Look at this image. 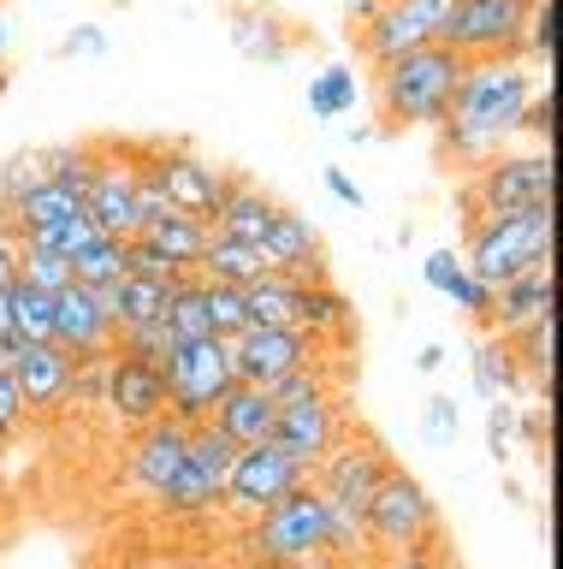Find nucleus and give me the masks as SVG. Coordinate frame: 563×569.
<instances>
[{
    "instance_id": "f257e3e1",
    "label": "nucleus",
    "mask_w": 563,
    "mask_h": 569,
    "mask_svg": "<svg viewBox=\"0 0 563 569\" xmlns=\"http://www.w3.org/2000/svg\"><path fill=\"white\" fill-rule=\"evenodd\" d=\"M534 66L527 60H481L463 66L456 96L439 119V160L451 167H486L499 154V142L522 137L527 96H534Z\"/></svg>"
},
{
    "instance_id": "f03ea898",
    "label": "nucleus",
    "mask_w": 563,
    "mask_h": 569,
    "mask_svg": "<svg viewBox=\"0 0 563 569\" xmlns=\"http://www.w3.org/2000/svg\"><path fill=\"white\" fill-rule=\"evenodd\" d=\"M456 78H463V60L451 48H421V53H403V60L380 66L374 71L380 119L392 131H403V124H439L456 96Z\"/></svg>"
},
{
    "instance_id": "7ed1b4c3",
    "label": "nucleus",
    "mask_w": 563,
    "mask_h": 569,
    "mask_svg": "<svg viewBox=\"0 0 563 569\" xmlns=\"http://www.w3.org/2000/svg\"><path fill=\"white\" fill-rule=\"evenodd\" d=\"M250 569H332L326 563V505L314 487H296L250 522Z\"/></svg>"
},
{
    "instance_id": "20e7f679",
    "label": "nucleus",
    "mask_w": 563,
    "mask_h": 569,
    "mask_svg": "<svg viewBox=\"0 0 563 569\" xmlns=\"http://www.w3.org/2000/svg\"><path fill=\"white\" fill-rule=\"evenodd\" d=\"M552 267V208L504 213V220H469V273L499 291V284Z\"/></svg>"
},
{
    "instance_id": "39448f33",
    "label": "nucleus",
    "mask_w": 563,
    "mask_h": 569,
    "mask_svg": "<svg viewBox=\"0 0 563 569\" xmlns=\"http://www.w3.org/2000/svg\"><path fill=\"white\" fill-rule=\"evenodd\" d=\"M552 149L527 154H492L486 167H474L463 190V220H504V213H534L552 208Z\"/></svg>"
},
{
    "instance_id": "423d86ee",
    "label": "nucleus",
    "mask_w": 563,
    "mask_h": 569,
    "mask_svg": "<svg viewBox=\"0 0 563 569\" xmlns=\"http://www.w3.org/2000/svg\"><path fill=\"white\" fill-rule=\"evenodd\" d=\"M167 416L184 427L214 421V409L238 391L232 345L225 338H197V345H172L167 356Z\"/></svg>"
},
{
    "instance_id": "0eeeda50",
    "label": "nucleus",
    "mask_w": 563,
    "mask_h": 569,
    "mask_svg": "<svg viewBox=\"0 0 563 569\" xmlns=\"http://www.w3.org/2000/svg\"><path fill=\"white\" fill-rule=\"evenodd\" d=\"M445 540V522H439L433 492L421 487L410 469H385V480L368 498V546L374 551H433Z\"/></svg>"
},
{
    "instance_id": "6e6552de",
    "label": "nucleus",
    "mask_w": 563,
    "mask_h": 569,
    "mask_svg": "<svg viewBox=\"0 0 563 569\" xmlns=\"http://www.w3.org/2000/svg\"><path fill=\"white\" fill-rule=\"evenodd\" d=\"M527 12L534 0H456L445 42L463 66L481 60H522V36H527Z\"/></svg>"
},
{
    "instance_id": "1a4fd4ad",
    "label": "nucleus",
    "mask_w": 563,
    "mask_h": 569,
    "mask_svg": "<svg viewBox=\"0 0 563 569\" xmlns=\"http://www.w3.org/2000/svg\"><path fill=\"white\" fill-rule=\"evenodd\" d=\"M456 0H385V7L356 30V42L368 53V66H392L403 53H421V48H439L445 42V24H451Z\"/></svg>"
},
{
    "instance_id": "9d476101",
    "label": "nucleus",
    "mask_w": 563,
    "mask_h": 569,
    "mask_svg": "<svg viewBox=\"0 0 563 569\" xmlns=\"http://www.w3.org/2000/svg\"><path fill=\"white\" fill-rule=\"evenodd\" d=\"M143 167L154 172V184H161L167 208L179 213H197V220L214 226V213L225 208V196L243 172L232 167H214V160H202L197 149H143Z\"/></svg>"
},
{
    "instance_id": "9b49d317",
    "label": "nucleus",
    "mask_w": 563,
    "mask_h": 569,
    "mask_svg": "<svg viewBox=\"0 0 563 569\" xmlns=\"http://www.w3.org/2000/svg\"><path fill=\"white\" fill-rule=\"evenodd\" d=\"M385 469H392V451L374 439V433H350V439H339L326 451V462L309 475V487L326 498V505H344V510H362L368 516V498H374V487L385 480Z\"/></svg>"
},
{
    "instance_id": "f8f14e48",
    "label": "nucleus",
    "mask_w": 563,
    "mask_h": 569,
    "mask_svg": "<svg viewBox=\"0 0 563 569\" xmlns=\"http://www.w3.org/2000/svg\"><path fill=\"white\" fill-rule=\"evenodd\" d=\"M232 439L220 433V427H190V445H184V469L172 480V492L161 498V510L172 516H202L214 510L225 498V480H232Z\"/></svg>"
},
{
    "instance_id": "ddd939ff",
    "label": "nucleus",
    "mask_w": 563,
    "mask_h": 569,
    "mask_svg": "<svg viewBox=\"0 0 563 569\" xmlns=\"http://www.w3.org/2000/svg\"><path fill=\"white\" fill-rule=\"evenodd\" d=\"M296 487H309V469L303 462H291L279 445H255V451H238L232 457V480H225V498L220 505L232 516H255L273 510L279 498H291Z\"/></svg>"
},
{
    "instance_id": "4468645a",
    "label": "nucleus",
    "mask_w": 563,
    "mask_h": 569,
    "mask_svg": "<svg viewBox=\"0 0 563 569\" xmlns=\"http://www.w3.org/2000/svg\"><path fill=\"white\" fill-rule=\"evenodd\" d=\"M137 184H143V160H137V154H119V149L101 154L95 184L83 190V213L95 220L101 238L131 243L137 231H143V213H137Z\"/></svg>"
},
{
    "instance_id": "2eb2a0df",
    "label": "nucleus",
    "mask_w": 563,
    "mask_h": 569,
    "mask_svg": "<svg viewBox=\"0 0 563 569\" xmlns=\"http://www.w3.org/2000/svg\"><path fill=\"white\" fill-rule=\"evenodd\" d=\"M356 427H350V403L332 391V398H314V403H296V409H279V427H273V445L285 451L291 462H303L314 475L326 462V451L339 439H350Z\"/></svg>"
},
{
    "instance_id": "dca6fc26",
    "label": "nucleus",
    "mask_w": 563,
    "mask_h": 569,
    "mask_svg": "<svg viewBox=\"0 0 563 569\" xmlns=\"http://www.w3.org/2000/svg\"><path fill=\"white\" fill-rule=\"evenodd\" d=\"M261 261H268L273 279H291V284H321L326 279V243H321V226L309 213H296L279 202L268 238H261Z\"/></svg>"
},
{
    "instance_id": "f3484780",
    "label": "nucleus",
    "mask_w": 563,
    "mask_h": 569,
    "mask_svg": "<svg viewBox=\"0 0 563 569\" xmlns=\"http://www.w3.org/2000/svg\"><path fill=\"white\" fill-rule=\"evenodd\" d=\"M184 445H190V427L172 421V416H154L149 427H137L131 457H125L131 487L161 505V498L172 492V480H179V469H184Z\"/></svg>"
},
{
    "instance_id": "a211bd4d",
    "label": "nucleus",
    "mask_w": 563,
    "mask_h": 569,
    "mask_svg": "<svg viewBox=\"0 0 563 569\" xmlns=\"http://www.w3.org/2000/svg\"><path fill=\"white\" fill-rule=\"evenodd\" d=\"M54 345L72 356V362H95V356L119 350V327L95 302L90 284H66V291L54 297Z\"/></svg>"
},
{
    "instance_id": "6ab92c4d",
    "label": "nucleus",
    "mask_w": 563,
    "mask_h": 569,
    "mask_svg": "<svg viewBox=\"0 0 563 569\" xmlns=\"http://www.w3.org/2000/svg\"><path fill=\"white\" fill-rule=\"evenodd\" d=\"M314 356H326L321 345H314L309 332H243L232 338V368H238V386H261L268 391L273 380H285L291 368L314 362Z\"/></svg>"
},
{
    "instance_id": "aec40b11",
    "label": "nucleus",
    "mask_w": 563,
    "mask_h": 569,
    "mask_svg": "<svg viewBox=\"0 0 563 569\" xmlns=\"http://www.w3.org/2000/svg\"><path fill=\"white\" fill-rule=\"evenodd\" d=\"M101 403L113 409V421L149 427L154 416H167V373L154 368V362H137V356L113 350L108 356V386H101Z\"/></svg>"
},
{
    "instance_id": "412c9836",
    "label": "nucleus",
    "mask_w": 563,
    "mask_h": 569,
    "mask_svg": "<svg viewBox=\"0 0 563 569\" xmlns=\"http://www.w3.org/2000/svg\"><path fill=\"white\" fill-rule=\"evenodd\" d=\"M72 373H78V362L60 345H24L19 362H12V380H19L24 409H42V416L60 409V403H72Z\"/></svg>"
},
{
    "instance_id": "4be33fe9",
    "label": "nucleus",
    "mask_w": 563,
    "mask_h": 569,
    "mask_svg": "<svg viewBox=\"0 0 563 569\" xmlns=\"http://www.w3.org/2000/svg\"><path fill=\"white\" fill-rule=\"evenodd\" d=\"M296 332H309L314 345H350L356 338V302H350L332 279L321 284H296Z\"/></svg>"
},
{
    "instance_id": "5701e85b",
    "label": "nucleus",
    "mask_w": 563,
    "mask_h": 569,
    "mask_svg": "<svg viewBox=\"0 0 563 569\" xmlns=\"http://www.w3.org/2000/svg\"><path fill=\"white\" fill-rule=\"evenodd\" d=\"M225 439H232V451H255V445H273V427H279V409L261 386H238L232 398L214 409V421Z\"/></svg>"
},
{
    "instance_id": "b1692460",
    "label": "nucleus",
    "mask_w": 563,
    "mask_h": 569,
    "mask_svg": "<svg viewBox=\"0 0 563 569\" xmlns=\"http://www.w3.org/2000/svg\"><path fill=\"white\" fill-rule=\"evenodd\" d=\"M552 297H557L552 267H534V273H522V279H510L492 291V320H499L504 332H522V327H534V320L552 315Z\"/></svg>"
},
{
    "instance_id": "393cba45",
    "label": "nucleus",
    "mask_w": 563,
    "mask_h": 569,
    "mask_svg": "<svg viewBox=\"0 0 563 569\" xmlns=\"http://www.w3.org/2000/svg\"><path fill=\"white\" fill-rule=\"evenodd\" d=\"M208 238H214V226L197 220V213H179V208H167L154 226L137 231V243H149L154 256H167L172 267H184V273H197V261H202Z\"/></svg>"
},
{
    "instance_id": "a878e982",
    "label": "nucleus",
    "mask_w": 563,
    "mask_h": 569,
    "mask_svg": "<svg viewBox=\"0 0 563 569\" xmlns=\"http://www.w3.org/2000/svg\"><path fill=\"white\" fill-rule=\"evenodd\" d=\"M273 213H279V196H268L255 178H238L232 196H225V208L214 213V231H220V238H238V243H255L261 249Z\"/></svg>"
},
{
    "instance_id": "bb28decb",
    "label": "nucleus",
    "mask_w": 563,
    "mask_h": 569,
    "mask_svg": "<svg viewBox=\"0 0 563 569\" xmlns=\"http://www.w3.org/2000/svg\"><path fill=\"white\" fill-rule=\"evenodd\" d=\"M232 48L250 66H279L291 60V30L268 7H232Z\"/></svg>"
},
{
    "instance_id": "cd10ccee",
    "label": "nucleus",
    "mask_w": 563,
    "mask_h": 569,
    "mask_svg": "<svg viewBox=\"0 0 563 569\" xmlns=\"http://www.w3.org/2000/svg\"><path fill=\"white\" fill-rule=\"evenodd\" d=\"M421 273H428L433 291H439V297H451V302H456V309H463L469 320H492V291H486V284L469 273L463 261L451 256V249H433V256L421 261Z\"/></svg>"
},
{
    "instance_id": "c85d7f7f",
    "label": "nucleus",
    "mask_w": 563,
    "mask_h": 569,
    "mask_svg": "<svg viewBox=\"0 0 563 569\" xmlns=\"http://www.w3.org/2000/svg\"><path fill=\"white\" fill-rule=\"evenodd\" d=\"M42 154V178L54 190H66V196H78L83 202V190L95 184V172H101V142H48V149H37Z\"/></svg>"
},
{
    "instance_id": "c756f323",
    "label": "nucleus",
    "mask_w": 563,
    "mask_h": 569,
    "mask_svg": "<svg viewBox=\"0 0 563 569\" xmlns=\"http://www.w3.org/2000/svg\"><path fill=\"white\" fill-rule=\"evenodd\" d=\"M339 373H344V356H314V362H303V368H291L285 380H273L268 386V398H273V409H296V403H314V398H332L339 391Z\"/></svg>"
},
{
    "instance_id": "7c9ffc66",
    "label": "nucleus",
    "mask_w": 563,
    "mask_h": 569,
    "mask_svg": "<svg viewBox=\"0 0 563 569\" xmlns=\"http://www.w3.org/2000/svg\"><path fill=\"white\" fill-rule=\"evenodd\" d=\"M197 273L214 279V284H255V279H268V261H261L255 243H238V238H220L214 231L202 249V261H197Z\"/></svg>"
},
{
    "instance_id": "2f4dec72",
    "label": "nucleus",
    "mask_w": 563,
    "mask_h": 569,
    "mask_svg": "<svg viewBox=\"0 0 563 569\" xmlns=\"http://www.w3.org/2000/svg\"><path fill=\"white\" fill-rule=\"evenodd\" d=\"M243 315H250V332H296V284L273 273L243 284Z\"/></svg>"
},
{
    "instance_id": "473e14b6",
    "label": "nucleus",
    "mask_w": 563,
    "mask_h": 569,
    "mask_svg": "<svg viewBox=\"0 0 563 569\" xmlns=\"http://www.w3.org/2000/svg\"><path fill=\"white\" fill-rule=\"evenodd\" d=\"M552 332H557L552 315L534 320V327H522V332H504V350H510V362H516L522 386H545V391H552Z\"/></svg>"
},
{
    "instance_id": "72a5a7b5",
    "label": "nucleus",
    "mask_w": 563,
    "mask_h": 569,
    "mask_svg": "<svg viewBox=\"0 0 563 569\" xmlns=\"http://www.w3.org/2000/svg\"><path fill=\"white\" fill-rule=\"evenodd\" d=\"M12 338L19 345H54V297L37 284H12Z\"/></svg>"
},
{
    "instance_id": "f704fd0d",
    "label": "nucleus",
    "mask_w": 563,
    "mask_h": 569,
    "mask_svg": "<svg viewBox=\"0 0 563 569\" xmlns=\"http://www.w3.org/2000/svg\"><path fill=\"white\" fill-rule=\"evenodd\" d=\"M350 107H356V71H350L344 60H332L314 71V83H309V113L314 119H344Z\"/></svg>"
},
{
    "instance_id": "c9c22d12",
    "label": "nucleus",
    "mask_w": 563,
    "mask_h": 569,
    "mask_svg": "<svg viewBox=\"0 0 563 569\" xmlns=\"http://www.w3.org/2000/svg\"><path fill=\"white\" fill-rule=\"evenodd\" d=\"M161 320H167V332L179 338V345H197V338H214V327H208V302H202V279L179 284Z\"/></svg>"
},
{
    "instance_id": "e433bc0d",
    "label": "nucleus",
    "mask_w": 563,
    "mask_h": 569,
    "mask_svg": "<svg viewBox=\"0 0 563 569\" xmlns=\"http://www.w3.org/2000/svg\"><path fill=\"white\" fill-rule=\"evenodd\" d=\"M125 261H131V243H119V238H101V243H90L83 256L72 261V284H119L125 279Z\"/></svg>"
},
{
    "instance_id": "4c0bfd02",
    "label": "nucleus",
    "mask_w": 563,
    "mask_h": 569,
    "mask_svg": "<svg viewBox=\"0 0 563 569\" xmlns=\"http://www.w3.org/2000/svg\"><path fill=\"white\" fill-rule=\"evenodd\" d=\"M202 302H208V327H214V338H243L250 332V315H243V284H214L202 279Z\"/></svg>"
},
{
    "instance_id": "58836bf2",
    "label": "nucleus",
    "mask_w": 563,
    "mask_h": 569,
    "mask_svg": "<svg viewBox=\"0 0 563 569\" xmlns=\"http://www.w3.org/2000/svg\"><path fill=\"white\" fill-rule=\"evenodd\" d=\"M510 386H522V380H516V362H510L504 338H481L474 345V391L499 403V391H510Z\"/></svg>"
},
{
    "instance_id": "ea45409f",
    "label": "nucleus",
    "mask_w": 563,
    "mask_h": 569,
    "mask_svg": "<svg viewBox=\"0 0 563 569\" xmlns=\"http://www.w3.org/2000/svg\"><path fill=\"white\" fill-rule=\"evenodd\" d=\"M552 53H557V0H534V12H527V36H522V60L552 71Z\"/></svg>"
},
{
    "instance_id": "a19ab883",
    "label": "nucleus",
    "mask_w": 563,
    "mask_h": 569,
    "mask_svg": "<svg viewBox=\"0 0 563 569\" xmlns=\"http://www.w3.org/2000/svg\"><path fill=\"white\" fill-rule=\"evenodd\" d=\"M19 284H37V291L60 297L66 284H72V261H60V256H48V249L19 243Z\"/></svg>"
},
{
    "instance_id": "79ce46f5",
    "label": "nucleus",
    "mask_w": 563,
    "mask_h": 569,
    "mask_svg": "<svg viewBox=\"0 0 563 569\" xmlns=\"http://www.w3.org/2000/svg\"><path fill=\"white\" fill-rule=\"evenodd\" d=\"M125 273H131V279L161 284V291H179V284L197 279V273H184V267H172L167 256H154V249H149V243H137V238H131V261H125Z\"/></svg>"
},
{
    "instance_id": "37998d69",
    "label": "nucleus",
    "mask_w": 563,
    "mask_h": 569,
    "mask_svg": "<svg viewBox=\"0 0 563 569\" xmlns=\"http://www.w3.org/2000/svg\"><path fill=\"white\" fill-rule=\"evenodd\" d=\"M179 338L167 332V320H154V327H137V332H119V350L137 356V362H154V368H167V356Z\"/></svg>"
},
{
    "instance_id": "c03bdc74",
    "label": "nucleus",
    "mask_w": 563,
    "mask_h": 569,
    "mask_svg": "<svg viewBox=\"0 0 563 569\" xmlns=\"http://www.w3.org/2000/svg\"><path fill=\"white\" fill-rule=\"evenodd\" d=\"M37 178H42V154H37V149H19V154H7V160H0V208H7L19 190H30Z\"/></svg>"
},
{
    "instance_id": "a18cd8bd",
    "label": "nucleus",
    "mask_w": 563,
    "mask_h": 569,
    "mask_svg": "<svg viewBox=\"0 0 563 569\" xmlns=\"http://www.w3.org/2000/svg\"><path fill=\"white\" fill-rule=\"evenodd\" d=\"M552 113H557V96H552V78L534 83V96H527V119H522V131H534L545 149H552Z\"/></svg>"
},
{
    "instance_id": "49530a36",
    "label": "nucleus",
    "mask_w": 563,
    "mask_h": 569,
    "mask_svg": "<svg viewBox=\"0 0 563 569\" xmlns=\"http://www.w3.org/2000/svg\"><path fill=\"white\" fill-rule=\"evenodd\" d=\"M108 53V24H72L66 30V60H101Z\"/></svg>"
},
{
    "instance_id": "de8ad7c7",
    "label": "nucleus",
    "mask_w": 563,
    "mask_h": 569,
    "mask_svg": "<svg viewBox=\"0 0 563 569\" xmlns=\"http://www.w3.org/2000/svg\"><path fill=\"white\" fill-rule=\"evenodd\" d=\"M24 427V398H19V380H12L7 368H0V445Z\"/></svg>"
},
{
    "instance_id": "09e8293b",
    "label": "nucleus",
    "mask_w": 563,
    "mask_h": 569,
    "mask_svg": "<svg viewBox=\"0 0 563 569\" xmlns=\"http://www.w3.org/2000/svg\"><path fill=\"white\" fill-rule=\"evenodd\" d=\"M428 439L433 445L456 439V398H445V391H433V398H428Z\"/></svg>"
},
{
    "instance_id": "8fccbe9b",
    "label": "nucleus",
    "mask_w": 563,
    "mask_h": 569,
    "mask_svg": "<svg viewBox=\"0 0 563 569\" xmlns=\"http://www.w3.org/2000/svg\"><path fill=\"white\" fill-rule=\"evenodd\" d=\"M321 178H326V190H332V196H339V202H344V208H356V213L368 208V196H362V184H356V178H350L344 167H326Z\"/></svg>"
},
{
    "instance_id": "3c124183",
    "label": "nucleus",
    "mask_w": 563,
    "mask_h": 569,
    "mask_svg": "<svg viewBox=\"0 0 563 569\" xmlns=\"http://www.w3.org/2000/svg\"><path fill=\"white\" fill-rule=\"evenodd\" d=\"M510 427H516V416H510L504 403H492V416H486V451H492V457H504V445H510Z\"/></svg>"
},
{
    "instance_id": "603ef678",
    "label": "nucleus",
    "mask_w": 563,
    "mask_h": 569,
    "mask_svg": "<svg viewBox=\"0 0 563 569\" xmlns=\"http://www.w3.org/2000/svg\"><path fill=\"white\" fill-rule=\"evenodd\" d=\"M0 284H19V231L0 220Z\"/></svg>"
},
{
    "instance_id": "864d4df0",
    "label": "nucleus",
    "mask_w": 563,
    "mask_h": 569,
    "mask_svg": "<svg viewBox=\"0 0 563 569\" xmlns=\"http://www.w3.org/2000/svg\"><path fill=\"white\" fill-rule=\"evenodd\" d=\"M362 569H428V551H374Z\"/></svg>"
},
{
    "instance_id": "5fc2aeb1",
    "label": "nucleus",
    "mask_w": 563,
    "mask_h": 569,
    "mask_svg": "<svg viewBox=\"0 0 563 569\" xmlns=\"http://www.w3.org/2000/svg\"><path fill=\"white\" fill-rule=\"evenodd\" d=\"M428 569H469V563H463V551H456L451 540H439V546L428 551Z\"/></svg>"
},
{
    "instance_id": "6e6d98bb",
    "label": "nucleus",
    "mask_w": 563,
    "mask_h": 569,
    "mask_svg": "<svg viewBox=\"0 0 563 569\" xmlns=\"http://www.w3.org/2000/svg\"><path fill=\"white\" fill-rule=\"evenodd\" d=\"M0 345H19L12 338V284H0Z\"/></svg>"
},
{
    "instance_id": "4d7b16f0",
    "label": "nucleus",
    "mask_w": 563,
    "mask_h": 569,
    "mask_svg": "<svg viewBox=\"0 0 563 569\" xmlns=\"http://www.w3.org/2000/svg\"><path fill=\"white\" fill-rule=\"evenodd\" d=\"M415 368H421V373H439V368H445V350H439V345H421V350H415Z\"/></svg>"
},
{
    "instance_id": "13d9d810",
    "label": "nucleus",
    "mask_w": 563,
    "mask_h": 569,
    "mask_svg": "<svg viewBox=\"0 0 563 569\" xmlns=\"http://www.w3.org/2000/svg\"><path fill=\"white\" fill-rule=\"evenodd\" d=\"M0 66H7V12H0Z\"/></svg>"
},
{
    "instance_id": "bf43d9fd",
    "label": "nucleus",
    "mask_w": 563,
    "mask_h": 569,
    "mask_svg": "<svg viewBox=\"0 0 563 569\" xmlns=\"http://www.w3.org/2000/svg\"><path fill=\"white\" fill-rule=\"evenodd\" d=\"M7 83H12V78H7V66H0V96H7Z\"/></svg>"
},
{
    "instance_id": "052dcab7",
    "label": "nucleus",
    "mask_w": 563,
    "mask_h": 569,
    "mask_svg": "<svg viewBox=\"0 0 563 569\" xmlns=\"http://www.w3.org/2000/svg\"><path fill=\"white\" fill-rule=\"evenodd\" d=\"M172 569H208V563H172Z\"/></svg>"
}]
</instances>
